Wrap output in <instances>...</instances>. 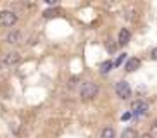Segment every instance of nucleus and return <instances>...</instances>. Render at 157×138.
<instances>
[{
    "mask_svg": "<svg viewBox=\"0 0 157 138\" xmlns=\"http://www.w3.org/2000/svg\"><path fill=\"white\" fill-rule=\"evenodd\" d=\"M97 93H98V86L95 85V83H92V81H86L81 86V92H79V95H81V100H93L95 97H97Z\"/></svg>",
    "mask_w": 157,
    "mask_h": 138,
    "instance_id": "f257e3e1",
    "label": "nucleus"
},
{
    "mask_svg": "<svg viewBox=\"0 0 157 138\" xmlns=\"http://www.w3.org/2000/svg\"><path fill=\"white\" fill-rule=\"evenodd\" d=\"M19 59H21L19 52H9V54H5V55H0V71L5 67H9V66L17 64Z\"/></svg>",
    "mask_w": 157,
    "mask_h": 138,
    "instance_id": "f03ea898",
    "label": "nucleus"
},
{
    "mask_svg": "<svg viewBox=\"0 0 157 138\" xmlns=\"http://www.w3.org/2000/svg\"><path fill=\"white\" fill-rule=\"evenodd\" d=\"M16 23H17L16 12H12V10H2V12H0V26L10 28V26H14Z\"/></svg>",
    "mask_w": 157,
    "mask_h": 138,
    "instance_id": "7ed1b4c3",
    "label": "nucleus"
},
{
    "mask_svg": "<svg viewBox=\"0 0 157 138\" xmlns=\"http://www.w3.org/2000/svg\"><path fill=\"white\" fill-rule=\"evenodd\" d=\"M131 110H133V116L136 117H142L148 112V104L145 100H136L133 102V105H131Z\"/></svg>",
    "mask_w": 157,
    "mask_h": 138,
    "instance_id": "20e7f679",
    "label": "nucleus"
},
{
    "mask_svg": "<svg viewBox=\"0 0 157 138\" xmlns=\"http://www.w3.org/2000/svg\"><path fill=\"white\" fill-rule=\"evenodd\" d=\"M116 93H117L119 98L128 100L129 97H131V88H129V85L126 81H119L117 85H116Z\"/></svg>",
    "mask_w": 157,
    "mask_h": 138,
    "instance_id": "39448f33",
    "label": "nucleus"
},
{
    "mask_svg": "<svg viewBox=\"0 0 157 138\" xmlns=\"http://www.w3.org/2000/svg\"><path fill=\"white\" fill-rule=\"evenodd\" d=\"M140 64H142V62H140V59H136V57H131V59H128L126 60V71H128V73H133V71H136V69L140 67Z\"/></svg>",
    "mask_w": 157,
    "mask_h": 138,
    "instance_id": "423d86ee",
    "label": "nucleus"
},
{
    "mask_svg": "<svg viewBox=\"0 0 157 138\" xmlns=\"http://www.w3.org/2000/svg\"><path fill=\"white\" fill-rule=\"evenodd\" d=\"M129 38H131V33H129V29L123 28V29L119 31V36H117V41H119V45H128Z\"/></svg>",
    "mask_w": 157,
    "mask_h": 138,
    "instance_id": "0eeeda50",
    "label": "nucleus"
},
{
    "mask_svg": "<svg viewBox=\"0 0 157 138\" xmlns=\"http://www.w3.org/2000/svg\"><path fill=\"white\" fill-rule=\"evenodd\" d=\"M7 41H9V43H19V41H21V33L19 31L9 33V35H7Z\"/></svg>",
    "mask_w": 157,
    "mask_h": 138,
    "instance_id": "6e6552de",
    "label": "nucleus"
},
{
    "mask_svg": "<svg viewBox=\"0 0 157 138\" xmlns=\"http://www.w3.org/2000/svg\"><path fill=\"white\" fill-rule=\"evenodd\" d=\"M112 67H114V62L112 60H104L100 64V73H109Z\"/></svg>",
    "mask_w": 157,
    "mask_h": 138,
    "instance_id": "1a4fd4ad",
    "label": "nucleus"
},
{
    "mask_svg": "<svg viewBox=\"0 0 157 138\" xmlns=\"http://www.w3.org/2000/svg\"><path fill=\"white\" fill-rule=\"evenodd\" d=\"M116 133H114V129L112 128H105V129H102V138H114Z\"/></svg>",
    "mask_w": 157,
    "mask_h": 138,
    "instance_id": "9d476101",
    "label": "nucleus"
},
{
    "mask_svg": "<svg viewBox=\"0 0 157 138\" xmlns=\"http://www.w3.org/2000/svg\"><path fill=\"white\" fill-rule=\"evenodd\" d=\"M56 14H59V10H56V9H50V10H45V12H43V17H54V16H56Z\"/></svg>",
    "mask_w": 157,
    "mask_h": 138,
    "instance_id": "9b49d317",
    "label": "nucleus"
},
{
    "mask_svg": "<svg viewBox=\"0 0 157 138\" xmlns=\"http://www.w3.org/2000/svg\"><path fill=\"white\" fill-rule=\"evenodd\" d=\"M128 136H136V131L135 129H124L123 131V138H128Z\"/></svg>",
    "mask_w": 157,
    "mask_h": 138,
    "instance_id": "f8f14e48",
    "label": "nucleus"
},
{
    "mask_svg": "<svg viewBox=\"0 0 157 138\" xmlns=\"http://www.w3.org/2000/svg\"><path fill=\"white\" fill-rule=\"evenodd\" d=\"M150 135L152 136H157V119L152 123V126H150Z\"/></svg>",
    "mask_w": 157,
    "mask_h": 138,
    "instance_id": "ddd939ff",
    "label": "nucleus"
},
{
    "mask_svg": "<svg viewBox=\"0 0 157 138\" xmlns=\"http://www.w3.org/2000/svg\"><path fill=\"white\" fill-rule=\"evenodd\" d=\"M124 59H126V54L119 55V57H117V60H116V62H114V66H119V64H121V62H123V60H124Z\"/></svg>",
    "mask_w": 157,
    "mask_h": 138,
    "instance_id": "4468645a",
    "label": "nucleus"
},
{
    "mask_svg": "<svg viewBox=\"0 0 157 138\" xmlns=\"http://www.w3.org/2000/svg\"><path fill=\"white\" fill-rule=\"evenodd\" d=\"M133 117V112H126V114H123V121H128Z\"/></svg>",
    "mask_w": 157,
    "mask_h": 138,
    "instance_id": "2eb2a0df",
    "label": "nucleus"
},
{
    "mask_svg": "<svg viewBox=\"0 0 157 138\" xmlns=\"http://www.w3.org/2000/svg\"><path fill=\"white\" fill-rule=\"evenodd\" d=\"M111 41H112V40H109V41H107V48H109V50H111V52H114V48H116V47L112 45Z\"/></svg>",
    "mask_w": 157,
    "mask_h": 138,
    "instance_id": "dca6fc26",
    "label": "nucleus"
},
{
    "mask_svg": "<svg viewBox=\"0 0 157 138\" xmlns=\"http://www.w3.org/2000/svg\"><path fill=\"white\" fill-rule=\"evenodd\" d=\"M152 59L157 60V48H154V50H152Z\"/></svg>",
    "mask_w": 157,
    "mask_h": 138,
    "instance_id": "f3484780",
    "label": "nucleus"
},
{
    "mask_svg": "<svg viewBox=\"0 0 157 138\" xmlns=\"http://www.w3.org/2000/svg\"><path fill=\"white\" fill-rule=\"evenodd\" d=\"M45 2H47L48 5H54V4H57V0H45Z\"/></svg>",
    "mask_w": 157,
    "mask_h": 138,
    "instance_id": "a211bd4d",
    "label": "nucleus"
}]
</instances>
